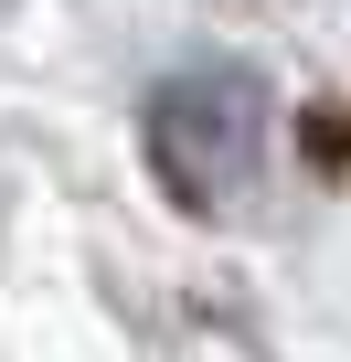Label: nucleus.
<instances>
[{
	"label": "nucleus",
	"mask_w": 351,
	"mask_h": 362,
	"mask_svg": "<svg viewBox=\"0 0 351 362\" xmlns=\"http://www.w3.org/2000/svg\"><path fill=\"white\" fill-rule=\"evenodd\" d=\"M266 139H277V86L234 54L170 64L138 96V160L182 214H245L266 181Z\"/></svg>",
	"instance_id": "1"
}]
</instances>
